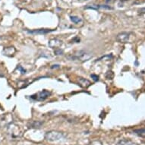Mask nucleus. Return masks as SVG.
Segmentation results:
<instances>
[{
    "mask_svg": "<svg viewBox=\"0 0 145 145\" xmlns=\"http://www.w3.org/2000/svg\"><path fill=\"white\" fill-rule=\"evenodd\" d=\"M6 133H7L8 138H9L10 140H15L22 138L24 133V128L21 125L12 122L7 125Z\"/></svg>",
    "mask_w": 145,
    "mask_h": 145,
    "instance_id": "nucleus-1",
    "label": "nucleus"
},
{
    "mask_svg": "<svg viewBox=\"0 0 145 145\" xmlns=\"http://www.w3.org/2000/svg\"><path fill=\"white\" fill-rule=\"evenodd\" d=\"M93 57V55L90 52H86L84 50H80L78 52H74V54H69L66 56V59L71 61H88Z\"/></svg>",
    "mask_w": 145,
    "mask_h": 145,
    "instance_id": "nucleus-2",
    "label": "nucleus"
},
{
    "mask_svg": "<svg viewBox=\"0 0 145 145\" xmlns=\"http://www.w3.org/2000/svg\"><path fill=\"white\" fill-rule=\"evenodd\" d=\"M64 138V134L59 131H50L46 133L45 138L48 141H57Z\"/></svg>",
    "mask_w": 145,
    "mask_h": 145,
    "instance_id": "nucleus-3",
    "label": "nucleus"
},
{
    "mask_svg": "<svg viewBox=\"0 0 145 145\" xmlns=\"http://www.w3.org/2000/svg\"><path fill=\"white\" fill-rule=\"evenodd\" d=\"M50 94H51V93H50L49 90H43L42 91H40V92L37 93V94H35V95L31 96V98L37 100V101H43L46 99H47L50 96Z\"/></svg>",
    "mask_w": 145,
    "mask_h": 145,
    "instance_id": "nucleus-4",
    "label": "nucleus"
},
{
    "mask_svg": "<svg viewBox=\"0 0 145 145\" xmlns=\"http://www.w3.org/2000/svg\"><path fill=\"white\" fill-rule=\"evenodd\" d=\"M130 33H127V32H121L117 34L116 36V40L119 43H127L129 40V37H130Z\"/></svg>",
    "mask_w": 145,
    "mask_h": 145,
    "instance_id": "nucleus-5",
    "label": "nucleus"
},
{
    "mask_svg": "<svg viewBox=\"0 0 145 145\" xmlns=\"http://www.w3.org/2000/svg\"><path fill=\"white\" fill-rule=\"evenodd\" d=\"M48 45L50 48L52 49H55V50H57V49H60V47L62 46V41L59 40V39H52L49 41L48 43Z\"/></svg>",
    "mask_w": 145,
    "mask_h": 145,
    "instance_id": "nucleus-6",
    "label": "nucleus"
},
{
    "mask_svg": "<svg viewBox=\"0 0 145 145\" xmlns=\"http://www.w3.org/2000/svg\"><path fill=\"white\" fill-rule=\"evenodd\" d=\"M16 52V50L14 46H8V47H5L3 50V54L4 56L11 57L12 56H14V54Z\"/></svg>",
    "mask_w": 145,
    "mask_h": 145,
    "instance_id": "nucleus-7",
    "label": "nucleus"
},
{
    "mask_svg": "<svg viewBox=\"0 0 145 145\" xmlns=\"http://www.w3.org/2000/svg\"><path fill=\"white\" fill-rule=\"evenodd\" d=\"M43 125L42 121H31L27 123V127L29 129H40Z\"/></svg>",
    "mask_w": 145,
    "mask_h": 145,
    "instance_id": "nucleus-8",
    "label": "nucleus"
},
{
    "mask_svg": "<svg viewBox=\"0 0 145 145\" xmlns=\"http://www.w3.org/2000/svg\"><path fill=\"white\" fill-rule=\"evenodd\" d=\"M54 30H49V29H37V30H33V31H27V33L31 34H45L50 32H52Z\"/></svg>",
    "mask_w": 145,
    "mask_h": 145,
    "instance_id": "nucleus-9",
    "label": "nucleus"
},
{
    "mask_svg": "<svg viewBox=\"0 0 145 145\" xmlns=\"http://www.w3.org/2000/svg\"><path fill=\"white\" fill-rule=\"evenodd\" d=\"M78 83L79 84L84 88H88L89 86H90L91 83H90V81L88 79L84 78H78Z\"/></svg>",
    "mask_w": 145,
    "mask_h": 145,
    "instance_id": "nucleus-10",
    "label": "nucleus"
},
{
    "mask_svg": "<svg viewBox=\"0 0 145 145\" xmlns=\"http://www.w3.org/2000/svg\"><path fill=\"white\" fill-rule=\"evenodd\" d=\"M70 19L74 24H79V23H81L82 22V19L81 18H79L78 16H70Z\"/></svg>",
    "mask_w": 145,
    "mask_h": 145,
    "instance_id": "nucleus-11",
    "label": "nucleus"
},
{
    "mask_svg": "<svg viewBox=\"0 0 145 145\" xmlns=\"http://www.w3.org/2000/svg\"><path fill=\"white\" fill-rule=\"evenodd\" d=\"M85 8H90V9H95L97 10L100 8V5H88V6H86Z\"/></svg>",
    "mask_w": 145,
    "mask_h": 145,
    "instance_id": "nucleus-12",
    "label": "nucleus"
},
{
    "mask_svg": "<svg viewBox=\"0 0 145 145\" xmlns=\"http://www.w3.org/2000/svg\"><path fill=\"white\" fill-rule=\"evenodd\" d=\"M113 76H114V74H113V72L112 71H108L106 74V77L108 79H112L113 78Z\"/></svg>",
    "mask_w": 145,
    "mask_h": 145,
    "instance_id": "nucleus-13",
    "label": "nucleus"
},
{
    "mask_svg": "<svg viewBox=\"0 0 145 145\" xmlns=\"http://www.w3.org/2000/svg\"><path fill=\"white\" fill-rule=\"evenodd\" d=\"M54 53H55V55L57 56L62 55V54H63V50H62L61 49H57V50H55Z\"/></svg>",
    "mask_w": 145,
    "mask_h": 145,
    "instance_id": "nucleus-14",
    "label": "nucleus"
},
{
    "mask_svg": "<svg viewBox=\"0 0 145 145\" xmlns=\"http://www.w3.org/2000/svg\"><path fill=\"white\" fill-rule=\"evenodd\" d=\"M18 70H19L21 72H22V74H25V73H26V71H25V70H24V69H23V68H22L21 65H18Z\"/></svg>",
    "mask_w": 145,
    "mask_h": 145,
    "instance_id": "nucleus-15",
    "label": "nucleus"
},
{
    "mask_svg": "<svg viewBox=\"0 0 145 145\" xmlns=\"http://www.w3.org/2000/svg\"><path fill=\"white\" fill-rule=\"evenodd\" d=\"M90 77L93 78V80L94 81H97L98 80H99V77H98L97 75H96V74H90Z\"/></svg>",
    "mask_w": 145,
    "mask_h": 145,
    "instance_id": "nucleus-16",
    "label": "nucleus"
},
{
    "mask_svg": "<svg viewBox=\"0 0 145 145\" xmlns=\"http://www.w3.org/2000/svg\"><path fill=\"white\" fill-rule=\"evenodd\" d=\"M59 65H53L51 67V69H58V68H59Z\"/></svg>",
    "mask_w": 145,
    "mask_h": 145,
    "instance_id": "nucleus-17",
    "label": "nucleus"
},
{
    "mask_svg": "<svg viewBox=\"0 0 145 145\" xmlns=\"http://www.w3.org/2000/svg\"><path fill=\"white\" fill-rule=\"evenodd\" d=\"M2 120H3V117H0V126H1V122H2Z\"/></svg>",
    "mask_w": 145,
    "mask_h": 145,
    "instance_id": "nucleus-18",
    "label": "nucleus"
},
{
    "mask_svg": "<svg viewBox=\"0 0 145 145\" xmlns=\"http://www.w3.org/2000/svg\"><path fill=\"white\" fill-rule=\"evenodd\" d=\"M3 76H4V75H3V74L2 73V72H1V71H0V78H1V77H3Z\"/></svg>",
    "mask_w": 145,
    "mask_h": 145,
    "instance_id": "nucleus-19",
    "label": "nucleus"
}]
</instances>
